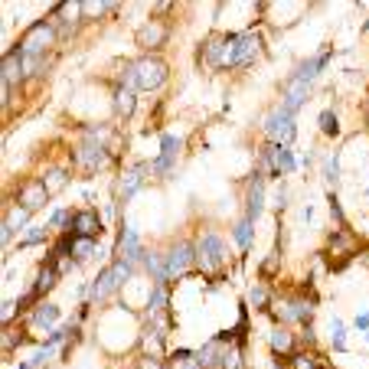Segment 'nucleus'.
<instances>
[{"label": "nucleus", "instance_id": "nucleus-26", "mask_svg": "<svg viewBox=\"0 0 369 369\" xmlns=\"http://www.w3.org/2000/svg\"><path fill=\"white\" fill-rule=\"evenodd\" d=\"M271 297H275V291H271V284H265V281L252 284V291H248V304H252L255 311H268Z\"/></svg>", "mask_w": 369, "mask_h": 369}, {"label": "nucleus", "instance_id": "nucleus-24", "mask_svg": "<svg viewBox=\"0 0 369 369\" xmlns=\"http://www.w3.org/2000/svg\"><path fill=\"white\" fill-rule=\"evenodd\" d=\"M284 366H288V369H327V363H323L321 353L307 347V350H297V353H294V356L284 363Z\"/></svg>", "mask_w": 369, "mask_h": 369}, {"label": "nucleus", "instance_id": "nucleus-38", "mask_svg": "<svg viewBox=\"0 0 369 369\" xmlns=\"http://www.w3.org/2000/svg\"><path fill=\"white\" fill-rule=\"evenodd\" d=\"M20 340H23V330H20L17 323H10V327H4V353L17 350Z\"/></svg>", "mask_w": 369, "mask_h": 369}, {"label": "nucleus", "instance_id": "nucleus-40", "mask_svg": "<svg viewBox=\"0 0 369 369\" xmlns=\"http://www.w3.org/2000/svg\"><path fill=\"white\" fill-rule=\"evenodd\" d=\"M278 271V252H271V255H265V262H262V278H271Z\"/></svg>", "mask_w": 369, "mask_h": 369}, {"label": "nucleus", "instance_id": "nucleus-44", "mask_svg": "<svg viewBox=\"0 0 369 369\" xmlns=\"http://www.w3.org/2000/svg\"><path fill=\"white\" fill-rule=\"evenodd\" d=\"M363 29H366V33H369V20H366V27H363Z\"/></svg>", "mask_w": 369, "mask_h": 369}, {"label": "nucleus", "instance_id": "nucleus-46", "mask_svg": "<svg viewBox=\"0 0 369 369\" xmlns=\"http://www.w3.org/2000/svg\"><path fill=\"white\" fill-rule=\"evenodd\" d=\"M20 369H29V366H20Z\"/></svg>", "mask_w": 369, "mask_h": 369}, {"label": "nucleus", "instance_id": "nucleus-23", "mask_svg": "<svg viewBox=\"0 0 369 369\" xmlns=\"http://www.w3.org/2000/svg\"><path fill=\"white\" fill-rule=\"evenodd\" d=\"M311 88L314 86H304V82H288V86H284V102L281 105L291 114H297V108H301V105L311 98Z\"/></svg>", "mask_w": 369, "mask_h": 369}, {"label": "nucleus", "instance_id": "nucleus-25", "mask_svg": "<svg viewBox=\"0 0 369 369\" xmlns=\"http://www.w3.org/2000/svg\"><path fill=\"white\" fill-rule=\"evenodd\" d=\"M219 340V337H216ZM222 343V340H219ZM219 369H246V353H242V343H222V363Z\"/></svg>", "mask_w": 369, "mask_h": 369}, {"label": "nucleus", "instance_id": "nucleus-33", "mask_svg": "<svg viewBox=\"0 0 369 369\" xmlns=\"http://www.w3.org/2000/svg\"><path fill=\"white\" fill-rule=\"evenodd\" d=\"M4 226H7L10 232H17V229H29V213L23 206H13V209H10V216L4 219Z\"/></svg>", "mask_w": 369, "mask_h": 369}, {"label": "nucleus", "instance_id": "nucleus-2", "mask_svg": "<svg viewBox=\"0 0 369 369\" xmlns=\"http://www.w3.org/2000/svg\"><path fill=\"white\" fill-rule=\"evenodd\" d=\"M167 79H170V66H167V59L161 56H141L128 62L118 79V86H128L134 92H157V88L167 86Z\"/></svg>", "mask_w": 369, "mask_h": 369}, {"label": "nucleus", "instance_id": "nucleus-1", "mask_svg": "<svg viewBox=\"0 0 369 369\" xmlns=\"http://www.w3.org/2000/svg\"><path fill=\"white\" fill-rule=\"evenodd\" d=\"M317 311V294H311V288H291V291H275L271 304H268V317L278 327H307Z\"/></svg>", "mask_w": 369, "mask_h": 369}, {"label": "nucleus", "instance_id": "nucleus-4", "mask_svg": "<svg viewBox=\"0 0 369 369\" xmlns=\"http://www.w3.org/2000/svg\"><path fill=\"white\" fill-rule=\"evenodd\" d=\"M262 56H265V39H262L258 27L229 33V69H248Z\"/></svg>", "mask_w": 369, "mask_h": 369}, {"label": "nucleus", "instance_id": "nucleus-15", "mask_svg": "<svg viewBox=\"0 0 369 369\" xmlns=\"http://www.w3.org/2000/svg\"><path fill=\"white\" fill-rule=\"evenodd\" d=\"M167 39H170V27L161 23V20H147V23L137 29V46L147 49V53H157Z\"/></svg>", "mask_w": 369, "mask_h": 369}, {"label": "nucleus", "instance_id": "nucleus-14", "mask_svg": "<svg viewBox=\"0 0 369 369\" xmlns=\"http://www.w3.org/2000/svg\"><path fill=\"white\" fill-rule=\"evenodd\" d=\"M180 151H183V141L177 137V134H161V157H157L154 173H157V177H170L173 167H177Z\"/></svg>", "mask_w": 369, "mask_h": 369}, {"label": "nucleus", "instance_id": "nucleus-47", "mask_svg": "<svg viewBox=\"0 0 369 369\" xmlns=\"http://www.w3.org/2000/svg\"><path fill=\"white\" fill-rule=\"evenodd\" d=\"M327 369H333V366H327Z\"/></svg>", "mask_w": 369, "mask_h": 369}, {"label": "nucleus", "instance_id": "nucleus-32", "mask_svg": "<svg viewBox=\"0 0 369 369\" xmlns=\"http://www.w3.org/2000/svg\"><path fill=\"white\" fill-rule=\"evenodd\" d=\"M317 128H321L323 137H337L340 134V121H337V114L330 112V108H323L321 118H317Z\"/></svg>", "mask_w": 369, "mask_h": 369}, {"label": "nucleus", "instance_id": "nucleus-9", "mask_svg": "<svg viewBox=\"0 0 369 369\" xmlns=\"http://www.w3.org/2000/svg\"><path fill=\"white\" fill-rule=\"evenodd\" d=\"M112 161H114L112 154L105 151L102 144L88 141V137H82V141L76 144V151H72V167H76V170H82L86 177H92V173L105 170V167H108Z\"/></svg>", "mask_w": 369, "mask_h": 369}, {"label": "nucleus", "instance_id": "nucleus-13", "mask_svg": "<svg viewBox=\"0 0 369 369\" xmlns=\"http://www.w3.org/2000/svg\"><path fill=\"white\" fill-rule=\"evenodd\" d=\"M268 350L275 353V360H291L294 353H297V330L294 327H271V333H268Z\"/></svg>", "mask_w": 369, "mask_h": 369}, {"label": "nucleus", "instance_id": "nucleus-10", "mask_svg": "<svg viewBox=\"0 0 369 369\" xmlns=\"http://www.w3.org/2000/svg\"><path fill=\"white\" fill-rule=\"evenodd\" d=\"M199 66L206 72H222L229 69V33H209L199 46Z\"/></svg>", "mask_w": 369, "mask_h": 369}, {"label": "nucleus", "instance_id": "nucleus-37", "mask_svg": "<svg viewBox=\"0 0 369 369\" xmlns=\"http://www.w3.org/2000/svg\"><path fill=\"white\" fill-rule=\"evenodd\" d=\"M43 239H46V229H43V226H29V229H23V239H20V248L39 246Z\"/></svg>", "mask_w": 369, "mask_h": 369}, {"label": "nucleus", "instance_id": "nucleus-30", "mask_svg": "<svg viewBox=\"0 0 369 369\" xmlns=\"http://www.w3.org/2000/svg\"><path fill=\"white\" fill-rule=\"evenodd\" d=\"M301 167V161L294 157L291 147H278V161H275V177H281V173H294Z\"/></svg>", "mask_w": 369, "mask_h": 369}, {"label": "nucleus", "instance_id": "nucleus-19", "mask_svg": "<svg viewBox=\"0 0 369 369\" xmlns=\"http://www.w3.org/2000/svg\"><path fill=\"white\" fill-rule=\"evenodd\" d=\"M147 173H151V167H147V163L144 161H137V163H131V167H128V170L121 173V183H118V193H121V199H128V196H134V193H137V189H141V183L147 180Z\"/></svg>", "mask_w": 369, "mask_h": 369}, {"label": "nucleus", "instance_id": "nucleus-8", "mask_svg": "<svg viewBox=\"0 0 369 369\" xmlns=\"http://www.w3.org/2000/svg\"><path fill=\"white\" fill-rule=\"evenodd\" d=\"M134 265L131 262H124V258H114L108 268H102V275H98V281L92 284V301H108L118 288H121L128 278H131Z\"/></svg>", "mask_w": 369, "mask_h": 369}, {"label": "nucleus", "instance_id": "nucleus-42", "mask_svg": "<svg viewBox=\"0 0 369 369\" xmlns=\"http://www.w3.org/2000/svg\"><path fill=\"white\" fill-rule=\"evenodd\" d=\"M137 369H167L161 360H154V356H141L137 360Z\"/></svg>", "mask_w": 369, "mask_h": 369}, {"label": "nucleus", "instance_id": "nucleus-31", "mask_svg": "<svg viewBox=\"0 0 369 369\" xmlns=\"http://www.w3.org/2000/svg\"><path fill=\"white\" fill-rule=\"evenodd\" d=\"M69 177H72V173H69V167H49L46 177H43V183H46L49 193H56V189H62L69 183Z\"/></svg>", "mask_w": 369, "mask_h": 369}, {"label": "nucleus", "instance_id": "nucleus-20", "mask_svg": "<svg viewBox=\"0 0 369 369\" xmlns=\"http://www.w3.org/2000/svg\"><path fill=\"white\" fill-rule=\"evenodd\" d=\"M29 323H33V330H43V333H53L59 323V307L49 301H39L29 314Z\"/></svg>", "mask_w": 369, "mask_h": 369}, {"label": "nucleus", "instance_id": "nucleus-11", "mask_svg": "<svg viewBox=\"0 0 369 369\" xmlns=\"http://www.w3.org/2000/svg\"><path fill=\"white\" fill-rule=\"evenodd\" d=\"M167 268H170V281L173 278H183L187 271H193L196 268V242L193 239H177L167 248Z\"/></svg>", "mask_w": 369, "mask_h": 369}, {"label": "nucleus", "instance_id": "nucleus-7", "mask_svg": "<svg viewBox=\"0 0 369 369\" xmlns=\"http://www.w3.org/2000/svg\"><path fill=\"white\" fill-rule=\"evenodd\" d=\"M262 128H265L268 144H278V147H288V144L294 141V134H297V124H294V114L288 112L284 105H278V108H271V112L265 114V121H262Z\"/></svg>", "mask_w": 369, "mask_h": 369}, {"label": "nucleus", "instance_id": "nucleus-43", "mask_svg": "<svg viewBox=\"0 0 369 369\" xmlns=\"http://www.w3.org/2000/svg\"><path fill=\"white\" fill-rule=\"evenodd\" d=\"M330 209H333V219H337V226H343V209H340V199L330 193Z\"/></svg>", "mask_w": 369, "mask_h": 369}, {"label": "nucleus", "instance_id": "nucleus-12", "mask_svg": "<svg viewBox=\"0 0 369 369\" xmlns=\"http://www.w3.org/2000/svg\"><path fill=\"white\" fill-rule=\"evenodd\" d=\"M49 193L46 183L43 180H23L17 189H13V199H17V206H23L27 213H36V209H43L49 203Z\"/></svg>", "mask_w": 369, "mask_h": 369}, {"label": "nucleus", "instance_id": "nucleus-6", "mask_svg": "<svg viewBox=\"0 0 369 369\" xmlns=\"http://www.w3.org/2000/svg\"><path fill=\"white\" fill-rule=\"evenodd\" d=\"M196 265L206 271V275H216L222 271V265L229 262V252H226V239L213 232V229H203L196 239Z\"/></svg>", "mask_w": 369, "mask_h": 369}, {"label": "nucleus", "instance_id": "nucleus-16", "mask_svg": "<svg viewBox=\"0 0 369 369\" xmlns=\"http://www.w3.org/2000/svg\"><path fill=\"white\" fill-rule=\"evenodd\" d=\"M69 232H72V236H79V239H95V242H98V239H102V232H105V222L98 219V213H95V209H79Z\"/></svg>", "mask_w": 369, "mask_h": 369}, {"label": "nucleus", "instance_id": "nucleus-39", "mask_svg": "<svg viewBox=\"0 0 369 369\" xmlns=\"http://www.w3.org/2000/svg\"><path fill=\"white\" fill-rule=\"evenodd\" d=\"M321 167H323V177H327V183H330V187L340 180V170H337V157H333V154H323Z\"/></svg>", "mask_w": 369, "mask_h": 369}, {"label": "nucleus", "instance_id": "nucleus-41", "mask_svg": "<svg viewBox=\"0 0 369 369\" xmlns=\"http://www.w3.org/2000/svg\"><path fill=\"white\" fill-rule=\"evenodd\" d=\"M353 327H356V330H363V333H369V311L356 314V317H353Z\"/></svg>", "mask_w": 369, "mask_h": 369}, {"label": "nucleus", "instance_id": "nucleus-21", "mask_svg": "<svg viewBox=\"0 0 369 369\" xmlns=\"http://www.w3.org/2000/svg\"><path fill=\"white\" fill-rule=\"evenodd\" d=\"M112 105H114V112H118V118H131L134 108H137V92L114 82V88H112Z\"/></svg>", "mask_w": 369, "mask_h": 369}, {"label": "nucleus", "instance_id": "nucleus-5", "mask_svg": "<svg viewBox=\"0 0 369 369\" xmlns=\"http://www.w3.org/2000/svg\"><path fill=\"white\" fill-rule=\"evenodd\" d=\"M59 39V29L53 20H39L33 27L23 33V39L17 43V53L23 59H43V56H53V46H56Z\"/></svg>", "mask_w": 369, "mask_h": 369}, {"label": "nucleus", "instance_id": "nucleus-18", "mask_svg": "<svg viewBox=\"0 0 369 369\" xmlns=\"http://www.w3.org/2000/svg\"><path fill=\"white\" fill-rule=\"evenodd\" d=\"M262 213H265V177L255 173V177L248 180V187H246V216L255 222Z\"/></svg>", "mask_w": 369, "mask_h": 369}, {"label": "nucleus", "instance_id": "nucleus-34", "mask_svg": "<svg viewBox=\"0 0 369 369\" xmlns=\"http://www.w3.org/2000/svg\"><path fill=\"white\" fill-rule=\"evenodd\" d=\"M330 347L333 350H347V327L340 317H330Z\"/></svg>", "mask_w": 369, "mask_h": 369}, {"label": "nucleus", "instance_id": "nucleus-36", "mask_svg": "<svg viewBox=\"0 0 369 369\" xmlns=\"http://www.w3.org/2000/svg\"><path fill=\"white\" fill-rule=\"evenodd\" d=\"M167 297H170V291H167V284H157L154 288V294H151V304H147V314H157L161 307H167Z\"/></svg>", "mask_w": 369, "mask_h": 369}, {"label": "nucleus", "instance_id": "nucleus-27", "mask_svg": "<svg viewBox=\"0 0 369 369\" xmlns=\"http://www.w3.org/2000/svg\"><path fill=\"white\" fill-rule=\"evenodd\" d=\"M167 369H203V363H199V353L173 350L170 360H167Z\"/></svg>", "mask_w": 369, "mask_h": 369}, {"label": "nucleus", "instance_id": "nucleus-17", "mask_svg": "<svg viewBox=\"0 0 369 369\" xmlns=\"http://www.w3.org/2000/svg\"><path fill=\"white\" fill-rule=\"evenodd\" d=\"M330 62V46H323L317 56H311V59H304V62H297L294 66V72H291V82H304V86H314V76L321 72L323 66Z\"/></svg>", "mask_w": 369, "mask_h": 369}, {"label": "nucleus", "instance_id": "nucleus-22", "mask_svg": "<svg viewBox=\"0 0 369 369\" xmlns=\"http://www.w3.org/2000/svg\"><path fill=\"white\" fill-rule=\"evenodd\" d=\"M252 242H255V222L248 216H242L236 226H232V246H236V252L246 255L248 248H252Z\"/></svg>", "mask_w": 369, "mask_h": 369}, {"label": "nucleus", "instance_id": "nucleus-3", "mask_svg": "<svg viewBox=\"0 0 369 369\" xmlns=\"http://www.w3.org/2000/svg\"><path fill=\"white\" fill-rule=\"evenodd\" d=\"M366 252V246H363V239L353 232L350 226H337L327 236V242H323V262L333 268V271H340V268H347L356 255H363Z\"/></svg>", "mask_w": 369, "mask_h": 369}, {"label": "nucleus", "instance_id": "nucleus-35", "mask_svg": "<svg viewBox=\"0 0 369 369\" xmlns=\"http://www.w3.org/2000/svg\"><path fill=\"white\" fill-rule=\"evenodd\" d=\"M72 219H76L72 209H56V213L49 216V229H62V232H69V229H72Z\"/></svg>", "mask_w": 369, "mask_h": 369}, {"label": "nucleus", "instance_id": "nucleus-45", "mask_svg": "<svg viewBox=\"0 0 369 369\" xmlns=\"http://www.w3.org/2000/svg\"><path fill=\"white\" fill-rule=\"evenodd\" d=\"M366 343H369V333H366Z\"/></svg>", "mask_w": 369, "mask_h": 369}, {"label": "nucleus", "instance_id": "nucleus-29", "mask_svg": "<svg viewBox=\"0 0 369 369\" xmlns=\"http://www.w3.org/2000/svg\"><path fill=\"white\" fill-rule=\"evenodd\" d=\"M114 4H108V0H92V4H82V20H102V17H108V13H114Z\"/></svg>", "mask_w": 369, "mask_h": 369}, {"label": "nucleus", "instance_id": "nucleus-28", "mask_svg": "<svg viewBox=\"0 0 369 369\" xmlns=\"http://www.w3.org/2000/svg\"><path fill=\"white\" fill-rule=\"evenodd\" d=\"M199 363H203V369H219V363H222V343L216 337L199 350Z\"/></svg>", "mask_w": 369, "mask_h": 369}]
</instances>
